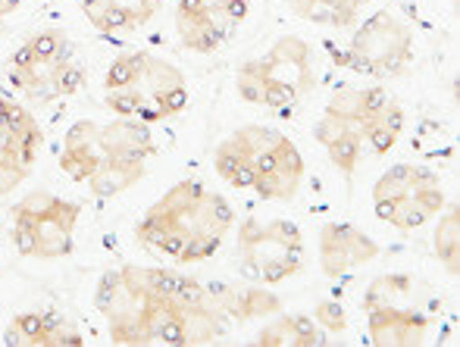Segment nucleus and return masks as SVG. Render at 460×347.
<instances>
[{
	"label": "nucleus",
	"instance_id": "obj_8",
	"mask_svg": "<svg viewBox=\"0 0 460 347\" xmlns=\"http://www.w3.org/2000/svg\"><path fill=\"white\" fill-rule=\"evenodd\" d=\"M6 79L22 104L48 107L82 91L88 73L75 41L57 25L31 31L6 60Z\"/></svg>",
	"mask_w": 460,
	"mask_h": 347
},
{
	"label": "nucleus",
	"instance_id": "obj_19",
	"mask_svg": "<svg viewBox=\"0 0 460 347\" xmlns=\"http://www.w3.org/2000/svg\"><path fill=\"white\" fill-rule=\"evenodd\" d=\"M210 291L232 325L267 319L282 310V298L270 291V285L257 282H226V285H210Z\"/></svg>",
	"mask_w": 460,
	"mask_h": 347
},
{
	"label": "nucleus",
	"instance_id": "obj_2",
	"mask_svg": "<svg viewBox=\"0 0 460 347\" xmlns=\"http://www.w3.org/2000/svg\"><path fill=\"white\" fill-rule=\"evenodd\" d=\"M232 229V204L210 185L182 178L141 213V220L135 222V241L176 266H194L219 254Z\"/></svg>",
	"mask_w": 460,
	"mask_h": 347
},
{
	"label": "nucleus",
	"instance_id": "obj_14",
	"mask_svg": "<svg viewBox=\"0 0 460 347\" xmlns=\"http://www.w3.org/2000/svg\"><path fill=\"white\" fill-rule=\"evenodd\" d=\"M44 128L35 113L13 98H0V197H10L35 172Z\"/></svg>",
	"mask_w": 460,
	"mask_h": 347
},
{
	"label": "nucleus",
	"instance_id": "obj_3",
	"mask_svg": "<svg viewBox=\"0 0 460 347\" xmlns=\"http://www.w3.org/2000/svg\"><path fill=\"white\" fill-rule=\"evenodd\" d=\"M154 157H157V138L151 126L113 116L107 122H73L63 134L57 160L73 182L85 185L97 201H110L132 191L147 176Z\"/></svg>",
	"mask_w": 460,
	"mask_h": 347
},
{
	"label": "nucleus",
	"instance_id": "obj_10",
	"mask_svg": "<svg viewBox=\"0 0 460 347\" xmlns=\"http://www.w3.org/2000/svg\"><path fill=\"white\" fill-rule=\"evenodd\" d=\"M82 204L35 188L10 207V241L25 260H63L75 250Z\"/></svg>",
	"mask_w": 460,
	"mask_h": 347
},
{
	"label": "nucleus",
	"instance_id": "obj_21",
	"mask_svg": "<svg viewBox=\"0 0 460 347\" xmlns=\"http://www.w3.org/2000/svg\"><path fill=\"white\" fill-rule=\"evenodd\" d=\"M373 0H288L295 19L323 29H354Z\"/></svg>",
	"mask_w": 460,
	"mask_h": 347
},
{
	"label": "nucleus",
	"instance_id": "obj_5",
	"mask_svg": "<svg viewBox=\"0 0 460 347\" xmlns=\"http://www.w3.org/2000/svg\"><path fill=\"white\" fill-rule=\"evenodd\" d=\"M213 169L226 185L261 201L288 204L301 195L307 163L295 138L263 122L238 126L213 147Z\"/></svg>",
	"mask_w": 460,
	"mask_h": 347
},
{
	"label": "nucleus",
	"instance_id": "obj_17",
	"mask_svg": "<svg viewBox=\"0 0 460 347\" xmlns=\"http://www.w3.org/2000/svg\"><path fill=\"white\" fill-rule=\"evenodd\" d=\"M6 347H82L85 335L73 319L54 310H25L6 323Z\"/></svg>",
	"mask_w": 460,
	"mask_h": 347
},
{
	"label": "nucleus",
	"instance_id": "obj_15",
	"mask_svg": "<svg viewBox=\"0 0 460 347\" xmlns=\"http://www.w3.org/2000/svg\"><path fill=\"white\" fill-rule=\"evenodd\" d=\"M244 16L248 0H176L172 25L185 50L207 56L229 44Z\"/></svg>",
	"mask_w": 460,
	"mask_h": 347
},
{
	"label": "nucleus",
	"instance_id": "obj_22",
	"mask_svg": "<svg viewBox=\"0 0 460 347\" xmlns=\"http://www.w3.org/2000/svg\"><path fill=\"white\" fill-rule=\"evenodd\" d=\"M436 229H432V250H436V260L445 266V273L451 279L460 275V210L445 207L436 216Z\"/></svg>",
	"mask_w": 460,
	"mask_h": 347
},
{
	"label": "nucleus",
	"instance_id": "obj_12",
	"mask_svg": "<svg viewBox=\"0 0 460 347\" xmlns=\"http://www.w3.org/2000/svg\"><path fill=\"white\" fill-rule=\"evenodd\" d=\"M448 204V191L436 169L420 163H394L373 182V210L385 226L417 231L429 226Z\"/></svg>",
	"mask_w": 460,
	"mask_h": 347
},
{
	"label": "nucleus",
	"instance_id": "obj_13",
	"mask_svg": "<svg viewBox=\"0 0 460 347\" xmlns=\"http://www.w3.org/2000/svg\"><path fill=\"white\" fill-rule=\"evenodd\" d=\"M411 275H379L364 291L367 338L376 347H420L429 338V313L413 304Z\"/></svg>",
	"mask_w": 460,
	"mask_h": 347
},
{
	"label": "nucleus",
	"instance_id": "obj_9",
	"mask_svg": "<svg viewBox=\"0 0 460 347\" xmlns=\"http://www.w3.org/2000/svg\"><path fill=\"white\" fill-rule=\"evenodd\" d=\"M332 63L354 75L373 82L404 79L417 60V38L413 29L392 10H376L360 19L351 31L348 48H329Z\"/></svg>",
	"mask_w": 460,
	"mask_h": 347
},
{
	"label": "nucleus",
	"instance_id": "obj_4",
	"mask_svg": "<svg viewBox=\"0 0 460 347\" xmlns=\"http://www.w3.org/2000/svg\"><path fill=\"white\" fill-rule=\"evenodd\" d=\"M404 126V104L382 82L341 85L329 94L320 119L314 122V141L326 151L339 176L351 182L367 153L385 157L398 147Z\"/></svg>",
	"mask_w": 460,
	"mask_h": 347
},
{
	"label": "nucleus",
	"instance_id": "obj_23",
	"mask_svg": "<svg viewBox=\"0 0 460 347\" xmlns=\"http://www.w3.org/2000/svg\"><path fill=\"white\" fill-rule=\"evenodd\" d=\"M314 323L320 325L326 335H345L348 332V310L339 300H320L314 307Z\"/></svg>",
	"mask_w": 460,
	"mask_h": 347
},
{
	"label": "nucleus",
	"instance_id": "obj_16",
	"mask_svg": "<svg viewBox=\"0 0 460 347\" xmlns=\"http://www.w3.org/2000/svg\"><path fill=\"white\" fill-rule=\"evenodd\" d=\"M316 254L326 279H345L354 269L373 263L382 254V244L354 222H326L316 238Z\"/></svg>",
	"mask_w": 460,
	"mask_h": 347
},
{
	"label": "nucleus",
	"instance_id": "obj_11",
	"mask_svg": "<svg viewBox=\"0 0 460 347\" xmlns=\"http://www.w3.org/2000/svg\"><path fill=\"white\" fill-rule=\"evenodd\" d=\"M307 260V244L297 222L282 216H248L235 229L238 273L257 285H282L295 279Z\"/></svg>",
	"mask_w": 460,
	"mask_h": 347
},
{
	"label": "nucleus",
	"instance_id": "obj_25",
	"mask_svg": "<svg viewBox=\"0 0 460 347\" xmlns=\"http://www.w3.org/2000/svg\"><path fill=\"white\" fill-rule=\"evenodd\" d=\"M0 235H4V229H0Z\"/></svg>",
	"mask_w": 460,
	"mask_h": 347
},
{
	"label": "nucleus",
	"instance_id": "obj_20",
	"mask_svg": "<svg viewBox=\"0 0 460 347\" xmlns=\"http://www.w3.org/2000/svg\"><path fill=\"white\" fill-rule=\"evenodd\" d=\"M326 342V332L307 313H273L257 329V347H316Z\"/></svg>",
	"mask_w": 460,
	"mask_h": 347
},
{
	"label": "nucleus",
	"instance_id": "obj_24",
	"mask_svg": "<svg viewBox=\"0 0 460 347\" xmlns=\"http://www.w3.org/2000/svg\"><path fill=\"white\" fill-rule=\"evenodd\" d=\"M25 0H0V22L4 19H10L13 13H19V6H22Z\"/></svg>",
	"mask_w": 460,
	"mask_h": 347
},
{
	"label": "nucleus",
	"instance_id": "obj_1",
	"mask_svg": "<svg viewBox=\"0 0 460 347\" xmlns=\"http://www.w3.org/2000/svg\"><path fill=\"white\" fill-rule=\"evenodd\" d=\"M94 307L110 342L122 347L217 344L232 329L210 285L170 266L122 263L107 269L94 288Z\"/></svg>",
	"mask_w": 460,
	"mask_h": 347
},
{
	"label": "nucleus",
	"instance_id": "obj_7",
	"mask_svg": "<svg viewBox=\"0 0 460 347\" xmlns=\"http://www.w3.org/2000/svg\"><path fill=\"white\" fill-rule=\"evenodd\" d=\"M320 85L316 48L301 35H282L263 54L238 63L235 94L270 113H295Z\"/></svg>",
	"mask_w": 460,
	"mask_h": 347
},
{
	"label": "nucleus",
	"instance_id": "obj_6",
	"mask_svg": "<svg viewBox=\"0 0 460 347\" xmlns=\"http://www.w3.org/2000/svg\"><path fill=\"white\" fill-rule=\"evenodd\" d=\"M101 98L113 116L157 126L185 113L191 91L176 63L147 50H126L110 60L101 82Z\"/></svg>",
	"mask_w": 460,
	"mask_h": 347
},
{
	"label": "nucleus",
	"instance_id": "obj_18",
	"mask_svg": "<svg viewBox=\"0 0 460 347\" xmlns=\"http://www.w3.org/2000/svg\"><path fill=\"white\" fill-rule=\"evenodd\" d=\"M166 0H79V10L103 35H128L154 22Z\"/></svg>",
	"mask_w": 460,
	"mask_h": 347
}]
</instances>
